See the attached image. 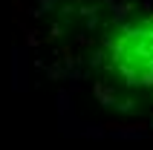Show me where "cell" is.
Instances as JSON below:
<instances>
[{
    "instance_id": "6da1fadb",
    "label": "cell",
    "mask_w": 153,
    "mask_h": 150,
    "mask_svg": "<svg viewBox=\"0 0 153 150\" xmlns=\"http://www.w3.org/2000/svg\"><path fill=\"white\" fill-rule=\"evenodd\" d=\"M107 61L130 87L153 92V9L127 17L107 38Z\"/></svg>"
}]
</instances>
